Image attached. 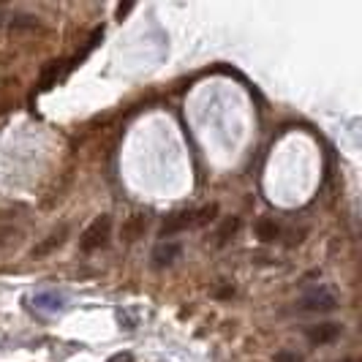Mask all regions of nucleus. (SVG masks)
<instances>
[{"label":"nucleus","mask_w":362,"mask_h":362,"mask_svg":"<svg viewBox=\"0 0 362 362\" xmlns=\"http://www.w3.org/2000/svg\"><path fill=\"white\" fill-rule=\"evenodd\" d=\"M109 235H112V218H109V216H98L90 223V226L82 232V237H79V248H82L85 254L101 251V248H107Z\"/></svg>","instance_id":"nucleus-1"},{"label":"nucleus","mask_w":362,"mask_h":362,"mask_svg":"<svg viewBox=\"0 0 362 362\" xmlns=\"http://www.w3.org/2000/svg\"><path fill=\"white\" fill-rule=\"evenodd\" d=\"M297 305L303 310H313V313H329V310L338 308V294L327 286H319V289H310L308 294H303Z\"/></svg>","instance_id":"nucleus-2"},{"label":"nucleus","mask_w":362,"mask_h":362,"mask_svg":"<svg viewBox=\"0 0 362 362\" xmlns=\"http://www.w3.org/2000/svg\"><path fill=\"white\" fill-rule=\"evenodd\" d=\"M341 332H344L341 325H335V322H322V325H310L308 329H305V338H308L310 344H332V341L341 338Z\"/></svg>","instance_id":"nucleus-3"},{"label":"nucleus","mask_w":362,"mask_h":362,"mask_svg":"<svg viewBox=\"0 0 362 362\" xmlns=\"http://www.w3.org/2000/svg\"><path fill=\"white\" fill-rule=\"evenodd\" d=\"M191 226H194V210H180V213H172V216L163 221L161 237L166 240V237L177 235V232H182V229H191Z\"/></svg>","instance_id":"nucleus-4"},{"label":"nucleus","mask_w":362,"mask_h":362,"mask_svg":"<svg viewBox=\"0 0 362 362\" xmlns=\"http://www.w3.org/2000/svg\"><path fill=\"white\" fill-rule=\"evenodd\" d=\"M33 305H36V310H44V313H57V310L66 308V297L54 289L38 291L36 297H33Z\"/></svg>","instance_id":"nucleus-5"},{"label":"nucleus","mask_w":362,"mask_h":362,"mask_svg":"<svg viewBox=\"0 0 362 362\" xmlns=\"http://www.w3.org/2000/svg\"><path fill=\"white\" fill-rule=\"evenodd\" d=\"M182 248L180 243H161L156 251H153V264L156 267H169V264H175L177 259H180Z\"/></svg>","instance_id":"nucleus-6"},{"label":"nucleus","mask_w":362,"mask_h":362,"mask_svg":"<svg viewBox=\"0 0 362 362\" xmlns=\"http://www.w3.org/2000/svg\"><path fill=\"white\" fill-rule=\"evenodd\" d=\"M145 229H147L145 216H131L128 218V223L123 226V237H126L128 243H134V240H139V237L145 235Z\"/></svg>","instance_id":"nucleus-7"},{"label":"nucleus","mask_w":362,"mask_h":362,"mask_svg":"<svg viewBox=\"0 0 362 362\" xmlns=\"http://www.w3.org/2000/svg\"><path fill=\"white\" fill-rule=\"evenodd\" d=\"M256 235L262 243H272L275 237L281 235V226L275 223V218H262L259 223H256Z\"/></svg>","instance_id":"nucleus-8"},{"label":"nucleus","mask_w":362,"mask_h":362,"mask_svg":"<svg viewBox=\"0 0 362 362\" xmlns=\"http://www.w3.org/2000/svg\"><path fill=\"white\" fill-rule=\"evenodd\" d=\"M0 25H11V28H36V19L28 14H3L0 11Z\"/></svg>","instance_id":"nucleus-9"},{"label":"nucleus","mask_w":362,"mask_h":362,"mask_svg":"<svg viewBox=\"0 0 362 362\" xmlns=\"http://www.w3.org/2000/svg\"><path fill=\"white\" fill-rule=\"evenodd\" d=\"M218 213V204H204L199 210H194V226L191 229H199V226H207Z\"/></svg>","instance_id":"nucleus-10"},{"label":"nucleus","mask_w":362,"mask_h":362,"mask_svg":"<svg viewBox=\"0 0 362 362\" xmlns=\"http://www.w3.org/2000/svg\"><path fill=\"white\" fill-rule=\"evenodd\" d=\"M63 237H66V226H63V229H57V232H52V235L47 237V243L36 245V248H33V256H41V254H47V251H52L54 245H60V243H63Z\"/></svg>","instance_id":"nucleus-11"},{"label":"nucleus","mask_w":362,"mask_h":362,"mask_svg":"<svg viewBox=\"0 0 362 362\" xmlns=\"http://www.w3.org/2000/svg\"><path fill=\"white\" fill-rule=\"evenodd\" d=\"M237 229H240V221H237V218H226V221H223V226L218 229V245H226V243H229V237L237 235Z\"/></svg>","instance_id":"nucleus-12"},{"label":"nucleus","mask_w":362,"mask_h":362,"mask_svg":"<svg viewBox=\"0 0 362 362\" xmlns=\"http://www.w3.org/2000/svg\"><path fill=\"white\" fill-rule=\"evenodd\" d=\"M275 362H303V357L294 354V351H289V349H284V351L275 354Z\"/></svg>","instance_id":"nucleus-13"},{"label":"nucleus","mask_w":362,"mask_h":362,"mask_svg":"<svg viewBox=\"0 0 362 362\" xmlns=\"http://www.w3.org/2000/svg\"><path fill=\"white\" fill-rule=\"evenodd\" d=\"M107 362H134V357H131L128 351H120V354H112Z\"/></svg>","instance_id":"nucleus-14"}]
</instances>
